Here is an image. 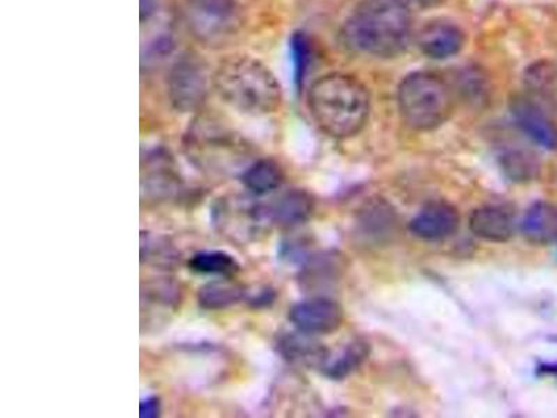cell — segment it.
<instances>
[{
	"instance_id": "cell-3",
	"label": "cell",
	"mask_w": 557,
	"mask_h": 418,
	"mask_svg": "<svg viewBox=\"0 0 557 418\" xmlns=\"http://www.w3.org/2000/svg\"><path fill=\"white\" fill-rule=\"evenodd\" d=\"M414 12L405 0H364L348 19L347 42L376 58H395L412 37Z\"/></svg>"
},
{
	"instance_id": "cell-12",
	"label": "cell",
	"mask_w": 557,
	"mask_h": 418,
	"mask_svg": "<svg viewBox=\"0 0 557 418\" xmlns=\"http://www.w3.org/2000/svg\"><path fill=\"white\" fill-rule=\"evenodd\" d=\"M181 192V177L171 156L162 149L149 152L143 162V194L153 201H165Z\"/></svg>"
},
{
	"instance_id": "cell-15",
	"label": "cell",
	"mask_w": 557,
	"mask_h": 418,
	"mask_svg": "<svg viewBox=\"0 0 557 418\" xmlns=\"http://www.w3.org/2000/svg\"><path fill=\"white\" fill-rule=\"evenodd\" d=\"M315 201L306 190H288L268 204L272 225L290 229L302 225L312 217Z\"/></svg>"
},
{
	"instance_id": "cell-10",
	"label": "cell",
	"mask_w": 557,
	"mask_h": 418,
	"mask_svg": "<svg viewBox=\"0 0 557 418\" xmlns=\"http://www.w3.org/2000/svg\"><path fill=\"white\" fill-rule=\"evenodd\" d=\"M288 320L297 331L308 335H330L339 330L345 320V312L339 303L331 298L313 297L293 306Z\"/></svg>"
},
{
	"instance_id": "cell-21",
	"label": "cell",
	"mask_w": 557,
	"mask_h": 418,
	"mask_svg": "<svg viewBox=\"0 0 557 418\" xmlns=\"http://www.w3.org/2000/svg\"><path fill=\"white\" fill-rule=\"evenodd\" d=\"M370 355V347L361 340L348 343L339 355L327 357L325 366L322 367L323 374L332 380H343L366 361Z\"/></svg>"
},
{
	"instance_id": "cell-26",
	"label": "cell",
	"mask_w": 557,
	"mask_h": 418,
	"mask_svg": "<svg viewBox=\"0 0 557 418\" xmlns=\"http://www.w3.org/2000/svg\"><path fill=\"white\" fill-rule=\"evenodd\" d=\"M161 411V405L157 397H146L139 405V417L141 418H156Z\"/></svg>"
},
{
	"instance_id": "cell-27",
	"label": "cell",
	"mask_w": 557,
	"mask_h": 418,
	"mask_svg": "<svg viewBox=\"0 0 557 418\" xmlns=\"http://www.w3.org/2000/svg\"><path fill=\"white\" fill-rule=\"evenodd\" d=\"M412 12L418 13L422 12V10H428L436 7H441L445 0H405Z\"/></svg>"
},
{
	"instance_id": "cell-9",
	"label": "cell",
	"mask_w": 557,
	"mask_h": 418,
	"mask_svg": "<svg viewBox=\"0 0 557 418\" xmlns=\"http://www.w3.org/2000/svg\"><path fill=\"white\" fill-rule=\"evenodd\" d=\"M510 111L520 131L540 147L556 151L557 124L546 108L530 96H516Z\"/></svg>"
},
{
	"instance_id": "cell-23",
	"label": "cell",
	"mask_w": 557,
	"mask_h": 418,
	"mask_svg": "<svg viewBox=\"0 0 557 418\" xmlns=\"http://www.w3.org/2000/svg\"><path fill=\"white\" fill-rule=\"evenodd\" d=\"M190 270L201 275H215L223 278L235 276L240 271V263L232 254L219 250H207L194 254L188 261Z\"/></svg>"
},
{
	"instance_id": "cell-2",
	"label": "cell",
	"mask_w": 557,
	"mask_h": 418,
	"mask_svg": "<svg viewBox=\"0 0 557 418\" xmlns=\"http://www.w3.org/2000/svg\"><path fill=\"white\" fill-rule=\"evenodd\" d=\"M212 88L228 107L251 116L276 112L282 87L265 63L248 54H232L213 70Z\"/></svg>"
},
{
	"instance_id": "cell-25",
	"label": "cell",
	"mask_w": 557,
	"mask_h": 418,
	"mask_svg": "<svg viewBox=\"0 0 557 418\" xmlns=\"http://www.w3.org/2000/svg\"><path fill=\"white\" fill-rule=\"evenodd\" d=\"M293 66H295V79L300 86L307 74L310 64V42L302 33H296L292 38Z\"/></svg>"
},
{
	"instance_id": "cell-7",
	"label": "cell",
	"mask_w": 557,
	"mask_h": 418,
	"mask_svg": "<svg viewBox=\"0 0 557 418\" xmlns=\"http://www.w3.org/2000/svg\"><path fill=\"white\" fill-rule=\"evenodd\" d=\"M213 72L200 54L184 52L174 61L168 76V96L182 113L198 112L212 88Z\"/></svg>"
},
{
	"instance_id": "cell-19",
	"label": "cell",
	"mask_w": 557,
	"mask_h": 418,
	"mask_svg": "<svg viewBox=\"0 0 557 418\" xmlns=\"http://www.w3.org/2000/svg\"><path fill=\"white\" fill-rule=\"evenodd\" d=\"M231 278H223V281L208 283L198 293V303L203 310L218 311L237 305L246 297V288L238 283L228 281Z\"/></svg>"
},
{
	"instance_id": "cell-17",
	"label": "cell",
	"mask_w": 557,
	"mask_h": 418,
	"mask_svg": "<svg viewBox=\"0 0 557 418\" xmlns=\"http://www.w3.org/2000/svg\"><path fill=\"white\" fill-rule=\"evenodd\" d=\"M282 355L288 361L308 368H321L325 366L331 353L313 335L298 331L295 335L283 337L281 342Z\"/></svg>"
},
{
	"instance_id": "cell-1",
	"label": "cell",
	"mask_w": 557,
	"mask_h": 418,
	"mask_svg": "<svg viewBox=\"0 0 557 418\" xmlns=\"http://www.w3.org/2000/svg\"><path fill=\"white\" fill-rule=\"evenodd\" d=\"M308 108L313 122L327 136L350 138L362 132L370 118V94L360 79L331 73L312 84Z\"/></svg>"
},
{
	"instance_id": "cell-14",
	"label": "cell",
	"mask_w": 557,
	"mask_h": 418,
	"mask_svg": "<svg viewBox=\"0 0 557 418\" xmlns=\"http://www.w3.org/2000/svg\"><path fill=\"white\" fill-rule=\"evenodd\" d=\"M470 229L481 241L490 243L509 242L516 232L515 213L505 206L476 208L470 217Z\"/></svg>"
},
{
	"instance_id": "cell-22",
	"label": "cell",
	"mask_w": 557,
	"mask_h": 418,
	"mask_svg": "<svg viewBox=\"0 0 557 418\" xmlns=\"http://www.w3.org/2000/svg\"><path fill=\"white\" fill-rule=\"evenodd\" d=\"M530 97L542 104L557 102V66L549 62L535 63L525 74Z\"/></svg>"
},
{
	"instance_id": "cell-28",
	"label": "cell",
	"mask_w": 557,
	"mask_h": 418,
	"mask_svg": "<svg viewBox=\"0 0 557 418\" xmlns=\"http://www.w3.org/2000/svg\"><path fill=\"white\" fill-rule=\"evenodd\" d=\"M536 374L541 377H552L557 381V361L556 362H546V365H541L539 370H536Z\"/></svg>"
},
{
	"instance_id": "cell-29",
	"label": "cell",
	"mask_w": 557,
	"mask_h": 418,
	"mask_svg": "<svg viewBox=\"0 0 557 418\" xmlns=\"http://www.w3.org/2000/svg\"><path fill=\"white\" fill-rule=\"evenodd\" d=\"M157 8V0H141V20H148L152 16Z\"/></svg>"
},
{
	"instance_id": "cell-8",
	"label": "cell",
	"mask_w": 557,
	"mask_h": 418,
	"mask_svg": "<svg viewBox=\"0 0 557 418\" xmlns=\"http://www.w3.org/2000/svg\"><path fill=\"white\" fill-rule=\"evenodd\" d=\"M213 225L233 242L248 243L272 226L267 206L251 198L222 197L212 209Z\"/></svg>"
},
{
	"instance_id": "cell-11",
	"label": "cell",
	"mask_w": 557,
	"mask_h": 418,
	"mask_svg": "<svg viewBox=\"0 0 557 418\" xmlns=\"http://www.w3.org/2000/svg\"><path fill=\"white\" fill-rule=\"evenodd\" d=\"M460 228L459 211L445 201L428 204L410 222L412 235L425 242H442L455 235Z\"/></svg>"
},
{
	"instance_id": "cell-4",
	"label": "cell",
	"mask_w": 557,
	"mask_h": 418,
	"mask_svg": "<svg viewBox=\"0 0 557 418\" xmlns=\"http://www.w3.org/2000/svg\"><path fill=\"white\" fill-rule=\"evenodd\" d=\"M184 149L194 165L213 176L242 174L250 165L246 142L226 126L206 118L197 119L188 128Z\"/></svg>"
},
{
	"instance_id": "cell-18",
	"label": "cell",
	"mask_w": 557,
	"mask_h": 418,
	"mask_svg": "<svg viewBox=\"0 0 557 418\" xmlns=\"http://www.w3.org/2000/svg\"><path fill=\"white\" fill-rule=\"evenodd\" d=\"M243 186L256 197L276 192L285 182V173L272 159H258L240 174Z\"/></svg>"
},
{
	"instance_id": "cell-16",
	"label": "cell",
	"mask_w": 557,
	"mask_h": 418,
	"mask_svg": "<svg viewBox=\"0 0 557 418\" xmlns=\"http://www.w3.org/2000/svg\"><path fill=\"white\" fill-rule=\"evenodd\" d=\"M521 233L535 246L557 243V206L549 201H536L527 209L521 221Z\"/></svg>"
},
{
	"instance_id": "cell-24",
	"label": "cell",
	"mask_w": 557,
	"mask_h": 418,
	"mask_svg": "<svg viewBox=\"0 0 557 418\" xmlns=\"http://www.w3.org/2000/svg\"><path fill=\"white\" fill-rule=\"evenodd\" d=\"M141 238L143 261L152 263V266L169 267L176 260V254H174L173 248L162 238L146 236V233H144Z\"/></svg>"
},
{
	"instance_id": "cell-5",
	"label": "cell",
	"mask_w": 557,
	"mask_h": 418,
	"mask_svg": "<svg viewBox=\"0 0 557 418\" xmlns=\"http://www.w3.org/2000/svg\"><path fill=\"white\" fill-rule=\"evenodd\" d=\"M397 103L407 126L417 132H431L450 118L455 98L446 79L435 73L417 72L403 79Z\"/></svg>"
},
{
	"instance_id": "cell-13",
	"label": "cell",
	"mask_w": 557,
	"mask_h": 418,
	"mask_svg": "<svg viewBox=\"0 0 557 418\" xmlns=\"http://www.w3.org/2000/svg\"><path fill=\"white\" fill-rule=\"evenodd\" d=\"M417 44L426 58L444 61L461 51L466 44V35L455 23L434 20L420 29Z\"/></svg>"
},
{
	"instance_id": "cell-6",
	"label": "cell",
	"mask_w": 557,
	"mask_h": 418,
	"mask_svg": "<svg viewBox=\"0 0 557 418\" xmlns=\"http://www.w3.org/2000/svg\"><path fill=\"white\" fill-rule=\"evenodd\" d=\"M182 19L194 41L209 49L235 42L246 24L240 0H182Z\"/></svg>"
},
{
	"instance_id": "cell-20",
	"label": "cell",
	"mask_w": 557,
	"mask_h": 418,
	"mask_svg": "<svg viewBox=\"0 0 557 418\" xmlns=\"http://www.w3.org/2000/svg\"><path fill=\"white\" fill-rule=\"evenodd\" d=\"M500 159V167L511 182L527 183L540 176L541 162L531 149L510 148Z\"/></svg>"
}]
</instances>
